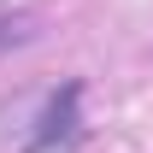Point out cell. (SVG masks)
<instances>
[{
    "instance_id": "1",
    "label": "cell",
    "mask_w": 153,
    "mask_h": 153,
    "mask_svg": "<svg viewBox=\"0 0 153 153\" xmlns=\"http://www.w3.org/2000/svg\"><path fill=\"white\" fill-rule=\"evenodd\" d=\"M82 82H65L47 106H41L36 118V135H30V153H59V147H71L76 135H82Z\"/></svg>"
},
{
    "instance_id": "2",
    "label": "cell",
    "mask_w": 153,
    "mask_h": 153,
    "mask_svg": "<svg viewBox=\"0 0 153 153\" xmlns=\"http://www.w3.org/2000/svg\"><path fill=\"white\" fill-rule=\"evenodd\" d=\"M36 36V18H0V47L6 41H30Z\"/></svg>"
}]
</instances>
